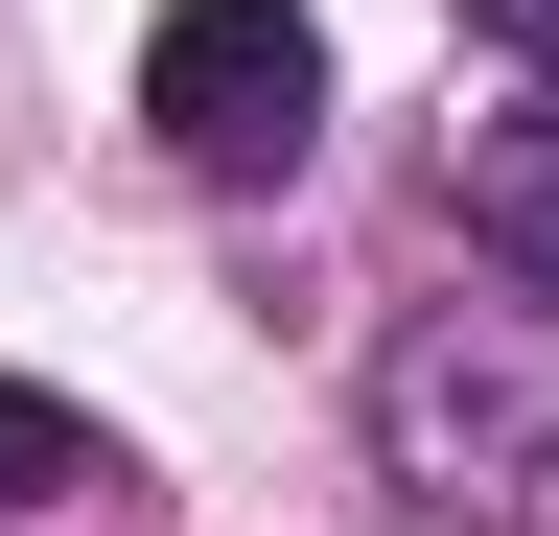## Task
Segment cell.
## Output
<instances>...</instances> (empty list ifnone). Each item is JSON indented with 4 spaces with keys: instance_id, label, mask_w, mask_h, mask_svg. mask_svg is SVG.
Listing matches in <instances>:
<instances>
[{
    "instance_id": "cell-1",
    "label": "cell",
    "mask_w": 559,
    "mask_h": 536,
    "mask_svg": "<svg viewBox=\"0 0 559 536\" xmlns=\"http://www.w3.org/2000/svg\"><path fill=\"white\" fill-rule=\"evenodd\" d=\"M140 117H164V164L280 187V164L326 141V24H304V0H164V47H140Z\"/></svg>"
},
{
    "instance_id": "cell-2",
    "label": "cell",
    "mask_w": 559,
    "mask_h": 536,
    "mask_svg": "<svg viewBox=\"0 0 559 536\" xmlns=\"http://www.w3.org/2000/svg\"><path fill=\"white\" fill-rule=\"evenodd\" d=\"M373 420H396V466H419V490L513 466V513H559V373H536V350H489V326H396Z\"/></svg>"
},
{
    "instance_id": "cell-3",
    "label": "cell",
    "mask_w": 559,
    "mask_h": 536,
    "mask_svg": "<svg viewBox=\"0 0 559 536\" xmlns=\"http://www.w3.org/2000/svg\"><path fill=\"white\" fill-rule=\"evenodd\" d=\"M443 211L513 257V303H559V94L536 117H466V141H443Z\"/></svg>"
},
{
    "instance_id": "cell-4",
    "label": "cell",
    "mask_w": 559,
    "mask_h": 536,
    "mask_svg": "<svg viewBox=\"0 0 559 536\" xmlns=\"http://www.w3.org/2000/svg\"><path fill=\"white\" fill-rule=\"evenodd\" d=\"M70 490H117V466H94V420L0 373V513H70Z\"/></svg>"
},
{
    "instance_id": "cell-5",
    "label": "cell",
    "mask_w": 559,
    "mask_h": 536,
    "mask_svg": "<svg viewBox=\"0 0 559 536\" xmlns=\"http://www.w3.org/2000/svg\"><path fill=\"white\" fill-rule=\"evenodd\" d=\"M466 24H489V47H536V71H559V0H466Z\"/></svg>"
}]
</instances>
